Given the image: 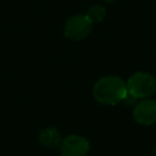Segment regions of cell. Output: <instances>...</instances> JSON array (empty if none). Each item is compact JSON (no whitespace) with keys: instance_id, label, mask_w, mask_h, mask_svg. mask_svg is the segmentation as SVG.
<instances>
[{"instance_id":"6da1fadb","label":"cell","mask_w":156,"mask_h":156,"mask_svg":"<svg viewBox=\"0 0 156 156\" xmlns=\"http://www.w3.org/2000/svg\"><path fill=\"white\" fill-rule=\"evenodd\" d=\"M94 98L100 104L105 105H116L122 102L123 98L127 94V84L115 76H107L96 82L93 89Z\"/></svg>"},{"instance_id":"7a4b0ae2","label":"cell","mask_w":156,"mask_h":156,"mask_svg":"<svg viewBox=\"0 0 156 156\" xmlns=\"http://www.w3.org/2000/svg\"><path fill=\"white\" fill-rule=\"evenodd\" d=\"M127 84V91L135 99H146L156 90V78L147 72L134 73Z\"/></svg>"},{"instance_id":"3957f363","label":"cell","mask_w":156,"mask_h":156,"mask_svg":"<svg viewBox=\"0 0 156 156\" xmlns=\"http://www.w3.org/2000/svg\"><path fill=\"white\" fill-rule=\"evenodd\" d=\"M91 26L93 22L88 18L87 15H76L67 21L65 33L69 39L80 40L90 33Z\"/></svg>"},{"instance_id":"277c9868","label":"cell","mask_w":156,"mask_h":156,"mask_svg":"<svg viewBox=\"0 0 156 156\" xmlns=\"http://www.w3.org/2000/svg\"><path fill=\"white\" fill-rule=\"evenodd\" d=\"M133 117L139 124L150 126L156 123V100L144 99L138 102L134 107Z\"/></svg>"},{"instance_id":"5b68a950","label":"cell","mask_w":156,"mask_h":156,"mask_svg":"<svg viewBox=\"0 0 156 156\" xmlns=\"http://www.w3.org/2000/svg\"><path fill=\"white\" fill-rule=\"evenodd\" d=\"M89 151V141L80 135H69L61 143L62 156H85Z\"/></svg>"},{"instance_id":"8992f818","label":"cell","mask_w":156,"mask_h":156,"mask_svg":"<svg viewBox=\"0 0 156 156\" xmlns=\"http://www.w3.org/2000/svg\"><path fill=\"white\" fill-rule=\"evenodd\" d=\"M40 141L49 147H56L58 145H61V135L58 133L57 129L55 128H46L44 130H41L40 135H39Z\"/></svg>"},{"instance_id":"52a82bcc","label":"cell","mask_w":156,"mask_h":156,"mask_svg":"<svg viewBox=\"0 0 156 156\" xmlns=\"http://www.w3.org/2000/svg\"><path fill=\"white\" fill-rule=\"evenodd\" d=\"M105 13H106V12H105V9H104L102 6H100V5H94V6H91V7L88 10L87 16H88V18H89L91 22H100V21L104 20Z\"/></svg>"},{"instance_id":"ba28073f","label":"cell","mask_w":156,"mask_h":156,"mask_svg":"<svg viewBox=\"0 0 156 156\" xmlns=\"http://www.w3.org/2000/svg\"><path fill=\"white\" fill-rule=\"evenodd\" d=\"M106 1H113V0H106Z\"/></svg>"},{"instance_id":"9c48e42d","label":"cell","mask_w":156,"mask_h":156,"mask_svg":"<svg viewBox=\"0 0 156 156\" xmlns=\"http://www.w3.org/2000/svg\"><path fill=\"white\" fill-rule=\"evenodd\" d=\"M155 156H156V150H155Z\"/></svg>"}]
</instances>
